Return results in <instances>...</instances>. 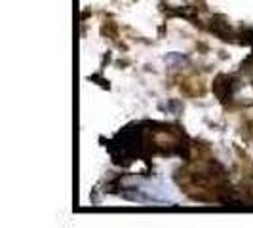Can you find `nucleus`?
<instances>
[{"label":"nucleus","instance_id":"1","mask_svg":"<svg viewBox=\"0 0 253 228\" xmlns=\"http://www.w3.org/2000/svg\"><path fill=\"white\" fill-rule=\"evenodd\" d=\"M135 192L139 198L141 194H145L141 200H147V202H171V190L168 189L166 185H158V183H143L135 187Z\"/></svg>","mask_w":253,"mask_h":228}]
</instances>
